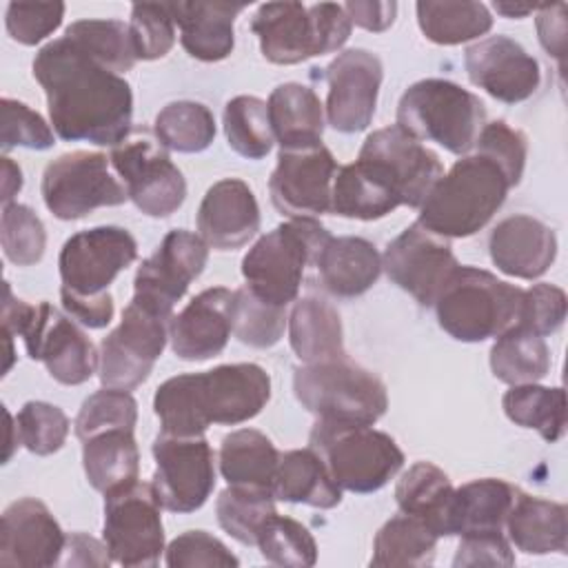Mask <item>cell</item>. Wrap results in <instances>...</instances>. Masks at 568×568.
I'll return each mask as SVG.
<instances>
[{"label": "cell", "mask_w": 568, "mask_h": 568, "mask_svg": "<svg viewBox=\"0 0 568 568\" xmlns=\"http://www.w3.org/2000/svg\"><path fill=\"white\" fill-rule=\"evenodd\" d=\"M486 124L484 102L442 78L410 84L397 104V126L413 138L437 142L455 155H468Z\"/></svg>", "instance_id": "7"}, {"label": "cell", "mask_w": 568, "mask_h": 568, "mask_svg": "<svg viewBox=\"0 0 568 568\" xmlns=\"http://www.w3.org/2000/svg\"><path fill=\"white\" fill-rule=\"evenodd\" d=\"M288 342L304 364L346 357L339 313L320 297H302L288 315Z\"/></svg>", "instance_id": "33"}, {"label": "cell", "mask_w": 568, "mask_h": 568, "mask_svg": "<svg viewBox=\"0 0 568 568\" xmlns=\"http://www.w3.org/2000/svg\"><path fill=\"white\" fill-rule=\"evenodd\" d=\"M277 462L280 450L255 428L233 430L220 444V473L229 486L264 488L273 493Z\"/></svg>", "instance_id": "35"}, {"label": "cell", "mask_w": 568, "mask_h": 568, "mask_svg": "<svg viewBox=\"0 0 568 568\" xmlns=\"http://www.w3.org/2000/svg\"><path fill=\"white\" fill-rule=\"evenodd\" d=\"M519 488L504 479H473L453 490L448 506V537L501 530Z\"/></svg>", "instance_id": "31"}, {"label": "cell", "mask_w": 568, "mask_h": 568, "mask_svg": "<svg viewBox=\"0 0 568 568\" xmlns=\"http://www.w3.org/2000/svg\"><path fill=\"white\" fill-rule=\"evenodd\" d=\"M422 33L435 44H462L481 38L493 27V16L481 2H417Z\"/></svg>", "instance_id": "40"}, {"label": "cell", "mask_w": 568, "mask_h": 568, "mask_svg": "<svg viewBox=\"0 0 568 568\" xmlns=\"http://www.w3.org/2000/svg\"><path fill=\"white\" fill-rule=\"evenodd\" d=\"M0 240L4 257L16 266L38 264L47 248V231L42 220L29 206L18 202L2 206Z\"/></svg>", "instance_id": "48"}, {"label": "cell", "mask_w": 568, "mask_h": 568, "mask_svg": "<svg viewBox=\"0 0 568 568\" xmlns=\"http://www.w3.org/2000/svg\"><path fill=\"white\" fill-rule=\"evenodd\" d=\"M566 293L548 282L532 284L524 291L521 308H519V322L517 326L537 333V335H550L555 333L564 320H566Z\"/></svg>", "instance_id": "56"}, {"label": "cell", "mask_w": 568, "mask_h": 568, "mask_svg": "<svg viewBox=\"0 0 568 568\" xmlns=\"http://www.w3.org/2000/svg\"><path fill=\"white\" fill-rule=\"evenodd\" d=\"M69 417L49 402H27L16 415L18 442L33 455H51L62 448L69 435Z\"/></svg>", "instance_id": "50"}, {"label": "cell", "mask_w": 568, "mask_h": 568, "mask_svg": "<svg viewBox=\"0 0 568 568\" xmlns=\"http://www.w3.org/2000/svg\"><path fill=\"white\" fill-rule=\"evenodd\" d=\"M162 504L151 484L133 481L104 495V544L120 566H155L164 550Z\"/></svg>", "instance_id": "13"}, {"label": "cell", "mask_w": 568, "mask_h": 568, "mask_svg": "<svg viewBox=\"0 0 568 568\" xmlns=\"http://www.w3.org/2000/svg\"><path fill=\"white\" fill-rule=\"evenodd\" d=\"M153 459L151 486L164 510L193 513L204 506L215 486V455L202 435L160 433L153 442Z\"/></svg>", "instance_id": "16"}, {"label": "cell", "mask_w": 568, "mask_h": 568, "mask_svg": "<svg viewBox=\"0 0 568 568\" xmlns=\"http://www.w3.org/2000/svg\"><path fill=\"white\" fill-rule=\"evenodd\" d=\"M382 60L366 49H346L326 67V122L339 133L364 131L377 106Z\"/></svg>", "instance_id": "21"}, {"label": "cell", "mask_w": 568, "mask_h": 568, "mask_svg": "<svg viewBox=\"0 0 568 568\" xmlns=\"http://www.w3.org/2000/svg\"><path fill=\"white\" fill-rule=\"evenodd\" d=\"M2 333L20 335L31 359L44 364L47 373L64 384L78 386L91 379L100 355L87 333L67 313L49 302L29 304L13 297L9 282H4L2 300Z\"/></svg>", "instance_id": "4"}, {"label": "cell", "mask_w": 568, "mask_h": 568, "mask_svg": "<svg viewBox=\"0 0 568 568\" xmlns=\"http://www.w3.org/2000/svg\"><path fill=\"white\" fill-rule=\"evenodd\" d=\"M501 406L510 422L521 428H535L550 444L566 433V393L561 386L519 384L506 390Z\"/></svg>", "instance_id": "38"}, {"label": "cell", "mask_w": 568, "mask_h": 568, "mask_svg": "<svg viewBox=\"0 0 568 568\" xmlns=\"http://www.w3.org/2000/svg\"><path fill=\"white\" fill-rule=\"evenodd\" d=\"M200 237L217 248L244 246L260 231V206L251 186L237 178L215 182L197 209Z\"/></svg>", "instance_id": "25"}, {"label": "cell", "mask_w": 568, "mask_h": 568, "mask_svg": "<svg viewBox=\"0 0 568 568\" xmlns=\"http://www.w3.org/2000/svg\"><path fill=\"white\" fill-rule=\"evenodd\" d=\"M448 475L430 462L413 464L395 486V501L402 513L428 524L437 537H448V506L453 497Z\"/></svg>", "instance_id": "36"}, {"label": "cell", "mask_w": 568, "mask_h": 568, "mask_svg": "<svg viewBox=\"0 0 568 568\" xmlns=\"http://www.w3.org/2000/svg\"><path fill=\"white\" fill-rule=\"evenodd\" d=\"M308 446L342 490L359 495L379 490L404 466V453L395 439L366 424L317 419Z\"/></svg>", "instance_id": "8"}, {"label": "cell", "mask_w": 568, "mask_h": 568, "mask_svg": "<svg viewBox=\"0 0 568 568\" xmlns=\"http://www.w3.org/2000/svg\"><path fill=\"white\" fill-rule=\"evenodd\" d=\"M459 266L450 240L428 231L419 222L406 226L382 255V268L422 306H433L446 280Z\"/></svg>", "instance_id": "19"}, {"label": "cell", "mask_w": 568, "mask_h": 568, "mask_svg": "<svg viewBox=\"0 0 568 568\" xmlns=\"http://www.w3.org/2000/svg\"><path fill=\"white\" fill-rule=\"evenodd\" d=\"M104 153L73 151L47 164L42 173V200L58 220H80L100 206H118L129 200L126 186L111 175Z\"/></svg>", "instance_id": "12"}, {"label": "cell", "mask_w": 568, "mask_h": 568, "mask_svg": "<svg viewBox=\"0 0 568 568\" xmlns=\"http://www.w3.org/2000/svg\"><path fill=\"white\" fill-rule=\"evenodd\" d=\"M64 18V2H11L4 24L11 40L33 47L51 36Z\"/></svg>", "instance_id": "54"}, {"label": "cell", "mask_w": 568, "mask_h": 568, "mask_svg": "<svg viewBox=\"0 0 568 568\" xmlns=\"http://www.w3.org/2000/svg\"><path fill=\"white\" fill-rule=\"evenodd\" d=\"M342 7L351 24H357L373 33L386 31L397 16V2H346Z\"/></svg>", "instance_id": "60"}, {"label": "cell", "mask_w": 568, "mask_h": 568, "mask_svg": "<svg viewBox=\"0 0 568 568\" xmlns=\"http://www.w3.org/2000/svg\"><path fill=\"white\" fill-rule=\"evenodd\" d=\"M510 189L490 158L477 151L462 155L435 182L419 206L417 222L446 240L475 235L499 211Z\"/></svg>", "instance_id": "3"}, {"label": "cell", "mask_w": 568, "mask_h": 568, "mask_svg": "<svg viewBox=\"0 0 568 568\" xmlns=\"http://www.w3.org/2000/svg\"><path fill=\"white\" fill-rule=\"evenodd\" d=\"M475 151L490 158L508 178L510 186H517L524 175L526 155H528V142L526 135L519 129H513L504 120H495L484 124Z\"/></svg>", "instance_id": "52"}, {"label": "cell", "mask_w": 568, "mask_h": 568, "mask_svg": "<svg viewBox=\"0 0 568 568\" xmlns=\"http://www.w3.org/2000/svg\"><path fill=\"white\" fill-rule=\"evenodd\" d=\"M33 78L47 93L58 138L118 146L133 120L131 84L89 58L69 38L47 42L33 58Z\"/></svg>", "instance_id": "1"}, {"label": "cell", "mask_w": 568, "mask_h": 568, "mask_svg": "<svg viewBox=\"0 0 568 568\" xmlns=\"http://www.w3.org/2000/svg\"><path fill=\"white\" fill-rule=\"evenodd\" d=\"M399 202L375 182L357 162L337 169L331 191V211L351 220H379L395 211Z\"/></svg>", "instance_id": "41"}, {"label": "cell", "mask_w": 568, "mask_h": 568, "mask_svg": "<svg viewBox=\"0 0 568 568\" xmlns=\"http://www.w3.org/2000/svg\"><path fill=\"white\" fill-rule=\"evenodd\" d=\"M173 22L180 27L184 51L202 62L224 60L235 44V18L244 4L233 2H169Z\"/></svg>", "instance_id": "27"}, {"label": "cell", "mask_w": 568, "mask_h": 568, "mask_svg": "<svg viewBox=\"0 0 568 568\" xmlns=\"http://www.w3.org/2000/svg\"><path fill=\"white\" fill-rule=\"evenodd\" d=\"M60 300H62V308L64 313L75 320L80 326L87 328H104L111 324L113 320V297L111 293H102L95 297H80V295H71L67 291H60Z\"/></svg>", "instance_id": "58"}, {"label": "cell", "mask_w": 568, "mask_h": 568, "mask_svg": "<svg viewBox=\"0 0 568 568\" xmlns=\"http://www.w3.org/2000/svg\"><path fill=\"white\" fill-rule=\"evenodd\" d=\"M331 233L315 217H291L264 233L244 255L242 275L257 297L288 306L300 293L304 268L315 264Z\"/></svg>", "instance_id": "9"}, {"label": "cell", "mask_w": 568, "mask_h": 568, "mask_svg": "<svg viewBox=\"0 0 568 568\" xmlns=\"http://www.w3.org/2000/svg\"><path fill=\"white\" fill-rule=\"evenodd\" d=\"M504 526L508 541L521 552L548 555L568 548V510L564 504L519 490Z\"/></svg>", "instance_id": "30"}, {"label": "cell", "mask_w": 568, "mask_h": 568, "mask_svg": "<svg viewBox=\"0 0 568 568\" xmlns=\"http://www.w3.org/2000/svg\"><path fill=\"white\" fill-rule=\"evenodd\" d=\"M138 422V404L129 395V390L120 388H102L89 395L82 402V408L75 417V435L80 442L111 428L133 430Z\"/></svg>", "instance_id": "49"}, {"label": "cell", "mask_w": 568, "mask_h": 568, "mask_svg": "<svg viewBox=\"0 0 568 568\" xmlns=\"http://www.w3.org/2000/svg\"><path fill=\"white\" fill-rule=\"evenodd\" d=\"M273 497L288 504L328 510L342 501V488L333 481L322 457L308 446L280 453Z\"/></svg>", "instance_id": "32"}, {"label": "cell", "mask_w": 568, "mask_h": 568, "mask_svg": "<svg viewBox=\"0 0 568 568\" xmlns=\"http://www.w3.org/2000/svg\"><path fill=\"white\" fill-rule=\"evenodd\" d=\"M67 535L51 510L22 497L7 506L0 521V564L22 568H47L62 561Z\"/></svg>", "instance_id": "23"}, {"label": "cell", "mask_w": 568, "mask_h": 568, "mask_svg": "<svg viewBox=\"0 0 568 568\" xmlns=\"http://www.w3.org/2000/svg\"><path fill=\"white\" fill-rule=\"evenodd\" d=\"M275 497L264 488L229 486L215 501L217 524L224 532L246 546L257 544L262 526L275 515Z\"/></svg>", "instance_id": "44"}, {"label": "cell", "mask_w": 568, "mask_h": 568, "mask_svg": "<svg viewBox=\"0 0 568 568\" xmlns=\"http://www.w3.org/2000/svg\"><path fill=\"white\" fill-rule=\"evenodd\" d=\"M111 166L122 178L129 200L149 217H169L186 197V180L158 138L133 135L111 149Z\"/></svg>", "instance_id": "15"}, {"label": "cell", "mask_w": 568, "mask_h": 568, "mask_svg": "<svg viewBox=\"0 0 568 568\" xmlns=\"http://www.w3.org/2000/svg\"><path fill=\"white\" fill-rule=\"evenodd\" d=\"M337 162L324 144L280 149L268 180L273 206L288 217H315L331 211Z\"/></svg>", "instance_id": "20"}, {"label": "cell", "mask_w": 568, "mask_h": 568, "mask_svg": "<svg viewBox=\"0 0 568 568\" xmlns=\"http://www.w3.org/2000/svg\"><path fill=\"white\" fill-rule=\"evenodd\" d=\"M375 182H379L399 206L419 209L435 182L444 175L437 153L424 146L402 126L373 131L355 160Z\"/></svg>", "instance_id": "11"}, {"label": "cell", "mask_w": 568, "mask_h": 568, "mask_svg": "<svg viewBox=\"0 0 568 568\" xmlns=\"http://www.w3.org/2000/svg\"><path fill=\"white\" fill-rule=\"evenodd\" d=\"M464 67L475 87L506 104L528 100L541 84L539 62L508 36L470 44L464 51Z\"/></svg>", "instance_id": "22"}, {"label": "cell", "mask_w": 568, "mask_h": 568, "mask_svg": "<svg viewBox=\"0 0 568 568\" xmlns=\"http://www.w3.org/2000/svg\"><path fill=\"white\" fill-rule=\"evenodd\" d=\"M138 257L135 237L122 226H95L71 235L58 257L62 288L71 295L95 297Z\"/></svg>", "instance_id": "17"}, {"label": "cell", "mask_w": 568, "mask_h": 568, "mask_svg": "<svg viewBox=\"0 0 568 568\" xmlns=\"http://www.w3.org/2000/svg\"><path fill=\"white\" fill-rule=\"evenodd\" d=\"M515 555L501 530L462 535L453 566H513Z\"/></svg>", "instance_id": "57"}, {"label": "cell", "mask_w": 568, "mask_h": 568, "mask_svg": "<svg viewBox=\"0 0 568 568\" xmlns=\"http://www.w3.org/2000/svg\"><path fill=\"white\" fill-rule=\"evenodd\" d=\"M271 397V377L257 364H222L204 373L175 375L158 386L153 410L162 433L204 435L211 424L253 419Z\"/></svg>", "instance_id": "2"}, {"label": "cell", "mask_w": 568, "mask_h": 568, "mask_svg": "<svg viewBox=\"0 0 568 568\" xmlns=\"http://www.w3.org/2000/svg\"><path fill=\"white\" fill-rule=\"evenodd\" d=\"M240 559L206 530H186L178 535L166 548V566L197 568V566H237Z\"/></svg>", "instance_id": "55"}, {"label": "cell", "mask_w": 568, "mask_h": 568, "mask_svg": "<svg viewBox=\"0 0 568 568\" xmlns=\"http://www.w3.org/2000/svg\"><path fill=\"white\" fill-rule=\"evenodd\" d=\"M169 326V317L129 302L120 324L100 344L98 373L102 386L120 390L140 386L166 346Z\"/></svg>", "instance_id": "14"}, {"label": "cell", "mask_w": 568, "mask_h": 568, "mask_svg": "<svg viewBox=\"0 0 568 568\" xmlns=\"http://www.w3.org/2000/svg\"><path fill=\"white\" fill-rule=\"evenodd\" d=\"M224 133L229 146L242 158H264L275 142L266 102L255 95H237L229 100L224 106Z\"/></svg>", "instance_id": "45"}, {"label": "cell", "mask_w": 568, "mask_h": 568, "mask_svg": "<svg viewBox=\"0 0 568 568\" xmlns=\"http://www.w3.org/2000/svg\"><path fill=\"white\" fill-rule=\"evenodd\" d=\"M293 390L297 402L317 419L373 426L388 408L382 379L348 357L297 366Z\"/></svg>", "instance_id": "10"}, {"label": "cell", "mask_w": 568, "mask_h": 568, "mask_svg": "<svg viewBox=\"0 0 568 568\" xmlns=\"http://www.w3.org/2000/svg\"><path fill=\"white\" fill-rule=\"evenodd\" d=\"M209 244L186 231L175 229L164 235L151 257H146L133 280L135 304L173 320V306L182 300L189 284L204 271Z\"/></svg>", "instance_id": "18"}, {"label": "cell", "mask_w": 568, "mask_h": 568, "mask_svg": "<svg viewBox=\"0 0 568 568\" xmlns=\"http://www.w3.org/2000/svg\"><path fill=\"white\" fill-rule=\"evenodd\" d=\"M64 38L118 75L138 62L129 24L122 20H78L67 27Z\"/></svg>", "instance_id": "43"}, {"label": "cell", "mask_w": 568, "mask_h": 568, "mask_svg": "<svg viewBox=\"0 0 568 568\" xmlns=\"http://www.w3.org/2000/svg\"><path fill=\"white\" fill-rule=\"evenodd\" d=\"M82 466L89 484L104 495L138 481L140 453L133 430L111 428L84 439Z\"/></svg>", "instance_id": "34"}, {"label": "cell", "mask_w": 568, "mask_h": 568, "mask_svg": "<svg viewBox=\"0 0 568 568\" xmlns=\"http://www.w3.org/2000/svg\"><path fill=\"white\" fill-rule=\"evenodd\" d=\"M158 142L178 153H200L215 138V118L209 106L193 100L169 102L153 122Z\"/></svg>", "instance_id": "42"}, {"label": "cell", "mask_w": 568, "mask_h": 568, "mask_svg": "<svg viewBox=\"0 0 568 568\" xmlns=\"http://www.w3.org/2000/svg\"><path fill=\"white\" fill-rule=\"evenodd\" d=\"M235 291L224 286L195 295L169 326L171 348L180 359L204 362L220 355L233 333Z\"/></svg>", "instance_id": "24"}, {"label": "cell", "mask_w": 568, "mask_h": 568, "mask_svg": "<svg viewBox=\"0 0 568 568\" xmlns=\"http://www.w3.org/2000/svg\"><path fill=\"white\" fill-rule=\"evenodd\" d=\"M524 288L497 275L457 266L435 297L439 326L459 342H484L517 326Z\"/></svg>", "instance_id": "5"}, {"label": "cell", "mask_w": 568, "mask_h": 568, "mask_svg": "<svg viewBox=\"0 0 568 568\" xmlns=\"http://www.w3.org/2000/svg\"><path fill=\"white\" fill-rule=\"evenodd\" d=\"M537 36L541 47L559 62V69H564L566 60V4H546L539 7L537 13Z\"/></svg>", "instance_id": "59"}, {"label": "cell", "mask_w": 568, "mask_h": 568, "mask_svg": "<svg viewBox=\"0 0 568 568\" xmlns=\"http://www.w3.org/2000/svg\"><path fill=\"white\" fill-rule=\"evenodd\" d=\"M548 368L550 351L544 337L521 326L501 333L490 348V371L504 384H535L548 375Z\"/></svg>", "instance_id": "37"}, {"label": "cell", "mask_w": 568, "mask_h": 568, "mask_svg": "<svg viewBox=\"0 0 568 568\" xmlns=\"http://www.w3.org/2000/svg\"><path fill=\"white\" fill-rule=\"evenodd\" d=\"M0 111H2V124H0L2 151H9L13 146L44 151L53 146L55 142L53 129L42 120L38 111L11 98H2Z\"/></svg>", "instance_id": "53"}, {"label": "cell", "mask_w": 568, "mask_h": 568, "mask_svg": "<svg viewBox=\"0 0 568 568\" xmlns=\"http://www.w3.org/2000/svg\"><path fill=\"white\" fill-rule=\"evenodd\" d=\"M111 561L113 559L109 555L106 544L102 546L98 539L82 535V532L67 535L64 557L60 564H64V566H109Z\"/></svg>", "instance_id": "61"}, {"label": "cell", "mask_w": 568, "mask_h": 568, "mask_svg": "<svg viewBox=\"0 0 568 568\" xmlns=\"http://www.w3.org/2000/svg\"><path fill=\"white\" fill-rule=\"evenodd\" d=\"M351 27L344 7L335 2H266L251 20L262 55L273 64H297L333 53L346 44Z\"/></svg>", "instance_id": "6"}, {"label": "cell", "mask_w": 568, "mask_h": 568, "mask_svg": "<svg viewBox=\"0 0 568 568\" xmlns=\"http://www.w3.org/2000/svg\"><path fill=\"white\" fill-rule=\"evenodd\" d=\"M129 31L138 60L164 58L175 42V22L169 11V2L133 4Z\"/></svg>", "instance_id": "51"}, {"label": "cell", "mask_w": 568, "mask_h": 568, "mask_svg": "<svg viewBox=\"0 0 568 568\" xmlns=\"http://www.w3.org/2000/svg\"><path fill=\"white\" fill-rule=\"evenodd\" d=\"M22 189V171L11 158H2V206L11 204V200Z\"/></svg>", "instance_id": "62"}, {"label": "cell", "mask_w": 568, "mask_h": 568, "mask_svg": "<svg viewBox=\"0 0 568 568\" xmlns=\"http://www.w3.org/2000/svg\"><path fill=\"white\" fill-rule=\"evenodd\" d=\"M437 535L415 515L399 513L388 519L373 541V566H430Z\"/></svg>", "instance_id": "39"}, {"label": "cell", "mask_w": 568, "mask_h": 568, "mask_svg": "<svg viewBox=\"0 0 568 568\" xmlns=\"http://www.w3.org/2000/svg\"><path fill=\"white\" fill-rule=\"evenodd\" d=\"M286 326V308L257 297L248 286L233 297V333L253 348H271L280 342Z\"/></svg>", "instance_id": "46"}, {"label": "cell", "mask_w": 568, "mask_h": 568, "mask_svg": "<svg viewBox=\"0 0 568 568\" xmlns=\"http://www.w3.org/2000/svg\"><path fill=\"white\" fill-rule=\"evenodd\" d=\"M262 557L275 566L306 568L317 561V544L311 530L282 515H273L260 530L257 544Z\"/></svg>", "instance_id": "47"}, {"label": "cell", "mask_w": 568, "mask_h": 568, "mask_svg": "<svg viewBox=\"0 0 568 568\" xmlns=\"http://www.w3.org/2000/svg\"><path fill=\"white\" fill-rule=\"evenodd\" d=\"M322 286L337 297H357L366 293L382 273V255L375 244L355 237H328L315 260Z\"/></svg>", "instance_id": "28"}, {"label": "cell", "mask_w": 568, "mask_h": 568, "mask_svg": "<svg viewBox=\"0 0 568 568\" xmlns=\"http://www.w3.org/2000/svg\"><path fill=\"white\" fill-rule=\"evenodd\" d=\"M493 9L504 18H526L528 13L537 11V7L532 4H513V2H495Z\"/></svg>", "instance_id": "63"}, {"label": "cell", "mask_w": 568, "mask_h": 568, "mask_svg": "<svg viewBox=\"0 0 568 568\" xmlns=\"http://www.w3.org/2000/svg\"><path fill=\"white\" fill-rule=\"evenodd\" d=\"M493 264L519 280L541 277L557 257L555 231L532 215H510L497 222L488 237Z\"/></svg>", "instance_id": "26"}, {"label": "cell", "mask_w": 568, "mask_h": 568, "mask_svg": "<svg viewBox=\"0 0 568 568\" xmlns=\"http://www.w3.org/2000/svg\"><path fill=\"white\" fill-rule=\"evenodd\" d=\"M268 122L280 149H304L322 144L326 124L317 93L300 82L277 84L266 102Z\"/></svg>", "instance_id": "29"}]
</instances>
